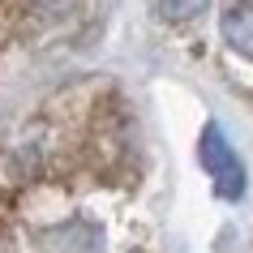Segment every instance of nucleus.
Wrapping results in <instances>:
<instances>
[{
	"label": "nucleus",
	"instance_id": "nucleus-6",
	"mask_svg": "<svg viewBox=\"0 0 253 253\" xmlns=\"http://www.w3.org/2000/svg\"><path fill=\"white\" fill-rule=\"evenodd\" d=\"M30 22V13H26V0H0V47L13 39L17 30Z\"/></svg>",
	"mask_w": 253,
	"mask_h": 253
},
{
	"label": "nucleus",
	"instance_id": "nucleus-4",
	"mask_svg": "<svg viewBox=\"0 0 253 253\" xmlns=\"http://www.w3.org/2000/svg\"><path fill=\"white\" fill-rule=\"evenodd\" d=\"M82 4H86V0H26V13H30V22L52 26V22H69Z\"/></svg>",
	"mask_w": 253,
	"mask_h": 253
},
{
	"label": "nucleus",
	"instance_id": "nucleus-3",
	"mask_svg": "<svg viewBox=\"0 0 253 253\" xmlns=\"http://www.w3.org/2000/svg\"><path fill=\"white\" fill-rule=\"evenodd\" d=\"M146 4H150V13L159 22H168V26H185V22H193V17H202L211 9V0H146Z\"/></svg>",
	"mask_w": 253,
	"mask_h": 253
},
{
	"label": "nucleus",
	"instance_id": "nucleus-5",
	"mask_svg": "<svg viewBox=\"0 0 253 253\" xmlns=\"http://www.w3.org/2000/svg\"><path fill=\"white\" fill-rule=\"evenodd\" d=\"M56 253H99V232L94 227H60L56 232Z\"/></svg>",
	"mask_w": 253,
	"mask_h": 253
},
{
	"label": "nucleus",
	"instance_id": "nucleus-2",
	"mask_svg": "<svg viewBox=\"0 0 253 253\" xmlns=\"http://www.w3.org/2000/svg\"><path fill=\"white\" fill-rule=\"evenodd\" d=\"M219 35H223V43L236 56L253 60V9L249 4H232V9L219 17Z\"/></svg>",
	"mask_w": 253,
	"mask_h": 253
},
{
	"label": "nucleus",
	"instance_id": "nucleus-1",
	"mask_svg": "<svg viewBox=\"0 0 253 253\" xmlns=\"http://www.w3.org/2000/svg\"><path fill=\"white\" fill-rule=\"evenodd\" d=\"M198 159H202V168H206V176L214 180L219 198L236 202L240 193H245V163L236 159V150H232V142L223 137L219 125H206V129H202V137H198Z\"/></svg>",
	"mask_w": 253,
	"mask_h": 253
}]
</instances>
